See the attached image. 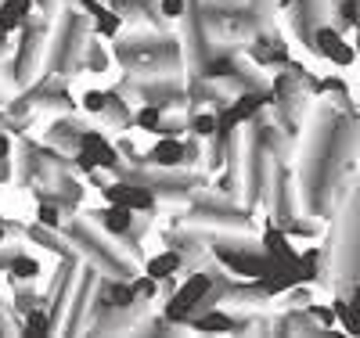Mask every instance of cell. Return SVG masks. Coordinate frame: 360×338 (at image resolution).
<instances>
[{
    "mask_svg": "<svg viewBox=\"0 0 360 338\" xmlns=\"http://www.w3.org/2000/svg\"><path fill=\"white\" fill-rule=\"evenodd\" d=\"M259 249L266 252L270 263H288V266H299V252L292 249V241L281 227H266L263 241H259Z\"/></svg>",
    "mask_w": 360,
    "mask_h": 338,
    "instance_id": "obj_5",
    "label": "cell"
},
{
    "mask_svg": "<svg viewBox=\"0 0 360 338\" xmlns=\"http://www.w3.org/2000/svg\"><path fill=\"white\" fill-rule=\"evenodd\" d=\"M29 15H33V0H0V33H18V29L29 25Z\"/></svg>",
    "mask_w": 360,
    "mask_h": 338,
    "instance_id": "obj_9",
    "label": "cell"
},
{
    "mask_svg": "<svg viewBox=\"0 0 360 338\" xmlns=\"http://www.w3.org/2000/svg\"><path fill=\"white\" fill-rule=\"evenodd\" d=\"M51 324H54V317H51V313L33 310V306H29V317H25V324H22V334H47V331H51Z\"/></svg>",
    "mask_w": 360,
    "mask_h": 338,
    "instance_id": "obj_16",
    "label": "cell"
},
{
    "mask_svg": "<svg viewBox=\"0 0 360 338\" xmlns=\"http://www.w3.org/2000/svg\"><path fill=\"white\" fill-rule=\"evenodd\" d=\"M79 148L94 155L98 169H112V173L119 169V151L105 141V134H98V130H83V134H79Z\"/></svg>",
    "mask_w": 360,
    "mask_h": 338,
    "instance_id": "obj_6",
    "label": "cell"
},
{
    "mask_svg": "<svg viewBox=\"0 0 360 338\" xmlns=\"http://www.w3.org/2000/svg\"><path fill=\"white\" fill-rule=\"evenodd\" d=\"M37 220H40V227H44V230H58V227H62V209L44 202V205L37 209Z\"/></svg>",
    "mask_w": 360,
    "mask_h": 338,
    "instance_id": "obj_20",
    "label": "cell"
},
{
    "mask_svg": "<svg viewBox=\"0 0 360 338\" xmlns=\"http://www.w3.org/2000/svg\"><path fill=\"white\" fill-rule=\"evenodd\" d=\"M159 11H162V18H180L184 15V0H162Z\"/></svg>",
    "mask_w": 360,
    "mask_h": 338,
    "instance_id": "obj_23",
    "label": "cell"
},
{
    "mask_svg": "<svg viewBox=\"0 0 360 338\" xmlns=\"http://www.w3.org/2000/svg\"><path fill=\"white\" fill-rule=\"evenodd\" d=\"M130 285H134V295H137V299H152L155 288H159V281H155V278H148V273H144V278H134Z\"/></svg>",
    "mask_w": 360,
    "mask_h": 338,
    "instance_id": "obj_22",
    "label": "cell"
},
{
    "mask_svg": "<svg viewBox=\"0 0 360 338\" xmlns=\"http://www.w3.org/2000/svg\"><path fill=\"white\" fill-rule=\"evenodd\" d=\"M37 273H40V263H37L33 256H25V252H15V256H11V281L29 285Z\"/></svg>",
    "mask_w": 360,
    "mask_h": 338,
    "instance_id": "obj_12",
    "label": "cell"
},
{
    "mask_svg": "<svg viewBox=\"0 0 360 338\" xmlns=\"http://www.w3.org/2000/svg\"><path fill=\"white\" fill-rule=\"evenodd\" d=\"M314 51L321 54V58H328L332 65H353V47L346 44V37L339 33L335 25H321L317 33H314Z\"/></svg>",
    "mask_w": 360,
    "mask_h": 338,
    "instance_id": "obj_3",
    "label": "cell"
},
{
    "mask_svg": "<svg viewBox=\"0 0 360 338\" xmlns=\"http://www.w3.org/2000/svg\"><path fill=\"white\" fill-rule=\"evenodd\" d=\"M188 130L198 137V141H205V137H213L217 130H220V119L213 115V112H202V115H191V122H188Z\"/></svg>",
    "mask_w": 360,
    "mask_h": 338,
    "instance_id": "obj_14",
    "label": "cell"
},
{
    "mask_svg": "<svg viewBox=\"0 0 360 338\" xmlns=\"http://www.w3.org/2000/svg\"><path fill=\"white\" fill-rule=\"evenodd\" d=\"M119 29H123V15H119V11H101V15H94V33H98V37L115 40Z\"/></svg>",
    "mask_w": 360,
    "mask_h": 338,
    "instance_id": "obj_15",
    "label": "cell"
},
{
    "mask_svg": "<svg viewBox=\"0 0 360 338\" xmlns=\"http://www.w3.org/2000/svg\"><path fill=\"white\" fill-rule=\"evenodd\" d=\"M213 292V278L209 273H191V278L180 285V288H173V295H169V306H166V317L173 320V324H180V320H188L198 306L205 302V295Z\"/></svg>",
    "mask_w": 360,
    "mask_h": 338,
    "instance_id": "obj_1",
    "label": "cell"
},
{
    "mask_svg": "<svg viewBox=\"0 0 360 338\" xmlns=\"http://www.w3.org/2000/svg\"><path fill=\"white\" fill-rule=\"evenodd\" d=\"M108 205H123L130 212H152L155 209V191L144 188V183H130V180H115L108 188H101Z\"/></svg>",
    "mask_w": 360,
    "mask_h": 338,
    "instance_id": "obj_2",
    "label": "cell"
},
{
    "mask_svg": "<svg viewBox=\"0 0 360 338\" xmlns=\"http://www.w3.org/2000/svg\"><path fill=\"white\" fill-rule=\"evenodd\" d=\"M8 151H11V137L0 130V162H8Z\"/></svg>",
    "mask_w": 360,
    "mask_h": 338,
    "instance_id": "obj_24",
    "label": "cell"
},
{
    "mask_svg": "<svg viewBox=\"0 0 360 338\" xmlns=\"http://www.w3.org/2000/svg\"><path fill=\"white\" fill-rule=\"evenodd\" d=\"M0 306H4V299H0Z\"/></svg>",
    "mask_w": 360,
    "mask_h": 338,
    "instance_id": "obj_27",
    "label": "cell"
},
{
    "mask_svg": "<svg viewBox=\"0 0 360 338\" xmlns=\"http://www.w3.org/2000/svg\"><path fill=\"white\" fill-rule=\"evenodd\" d=\"M4 234H8V223H4V220H0V245H4Z\"/></svg>",
    "mask_w": 360,
    "mask_h": 338,
    "instance_id": "obj_26",
    "label": "cell"
},
{
    "mask_svg": "<svg viewBox=\"0 0 360 338\" xmlns=\"http://www.w3.org/2000/svg\"><path fill=\"white\" fill-rule=\"evenodd\" d=\"M134 122L141 130H152V134H159V126H162V105H144L137 115H134Z\"/></svg>",
    "mask_w": 360,
    "mask_h": 338,
    "instance_id": "obj_17",
    "label": "cell"
},
{
    "mask_svg": "<svg viewBox=\"0 0 360 338\" xmlns=\"http://www.w3.org/2000/svg\"><path fill=\"white\" fill-rule=\"evenodd\" d=\"M335 320L346 327V334H360V285L349 281L346 295L335 299Z\"/></svg>",
    "mask_w": 360,
    "mask_h": 338,
    "instance_id": "obj_7",
    "label": "cell"
},
{
    "mask_svg": "<svg viewBox=\"0 0 360 338\" xmlns=\"http://www.w3.org/2000/svg\"><path fill=\"white\" fill-rule=\"evenodd\" d=\"M335 18H339L346 29H349V25H360V0H339Z\"/></svg>",
    "mask_w": 360,
    "mask_h": 338,
    "instance_id": "obj_19",
    "label": "cell"
},
{
    "mask_svg": "<svg viewBox=\"0 0 360 338\" xmlns=\"http://www.w3.org/2000/svg\"><path fill=\"white\" fill-rule=\"evenodd\" d=\"M134 302H137V295H134V285H123V281L108 285V306H112V310H130Z\"/></svg>",
    "mask_w": 360,
    "mask_h": 338,
    "instance_id": "obj_13",
    "label": "cell"
},
{
    "mask_svg": "<svg viewBox=\"0 0 360 338\" xmlns=\"http://www.w3.org/2000/svg\"><path fill=\"white\" fill-rule=\"evenodd\" d=\"M105 105H108V94H105V90H86V94H83V108H86V112L101 115Z\"/></svg>",
    "mask_w": 360,
    "mask_h": 338,
    "instance_id": "obj_21",
    "label": "cell"
},
{
    "mask_svg": "<svg viewBox=\"0 0 360 338\" xmlns=\"http://www.w3.org/2000/svg\"><path fill=\"white\" fill-rule=\"evenodd\" d=\"M137 212H130V209H123V205H105L101 212H94V220L101 223V230H108V234H115V238H127L134 227H137Z\"/></svg>",
    "mask_w": 360,
    "mask_h": 338,
    "instance_id": "obj_8",
    "label": "cell"
},
{
    "mask_svg": "<svg viewBox=\"0 0 360 338\" xmlns=\"http://www.w3.org/2000/svg\"><path fill=\"white\" fill-rule=\"evenodd\" d=\"M259 108H263V94H259V90H252V94H242V98H238V101L220 115V130H217V134H231L234 126H242V122L256 119Z\"/></svg>",
    "mask_w": 360,
    "mask_h": 338,
    "instance_id": "obj_4",
    "label": "cell"
},
{
    "mask_svg": "<svg viewBox=\"0 0 360 338\" xmlns=\"http://www.w3.org/2000/svg\"><path fill=\"white\" fill-rule=\"evenodd\" d=\"M76 4H79L83 11H90V15H101V11H105V8L98 4V0H76Z\"/></svg>",
    "mask_w": 360,
    "mask_h": 338,
    "instance_id": "obj_25",
    "label": "cell"
},
{
    "mask_svg": "<svg viewBox=\"0 0 360 338\" xmlns=\"http://www.w3.org/2000/svg\"><path fill=\"white\" fill-rule=\"evenodd\" d=\"M180 263H184V259H180V252L176 249H166V252H159V256H152V259L144 263V273H148V278H155V281H169L173 273L180 270Z\"/></svg>",
    "mask_w": 360,
    "mask_h": 338,
    "instance_id": "obj_11",
    "label": "cell"
},
{
    "mask_svg": "<svg viewBox=\"0 0 360 338\" xmlns=\"http://www.w3.org/2000/svg\"><path fill=\"white\" fill-rule=\"evenodd\" d=\"M148 159H152V166H162V169H176L188 162V148L180 144L176 137H162L152 151H148Z\"/></svg>",
    "mask_w": 360,
    "mask_h": 338,
    "instance_id": "obj_10",
    "label": "cell"
},
{
    "mask_svg": "<svg viewBox=\"0 0 360 338\" xmlns=\"http://www.w3.org/2000/svg\"><path fill=\"white\" fill-rule=\"evenodd\" d=\"M191 324H195L198 331H231V327H234V320H231L227 313H217V310L205 313V317H195Z\"/></svg>",
    "mask_w": 360,
    "mask_h": 338,
    "instance_id": "obj_18",
    "label": "cell"
}]
</instances>
